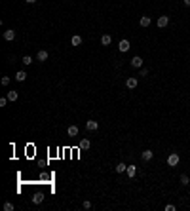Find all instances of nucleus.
I'll use <instances>...</instances> for the list:
<instances>
[{"label":"nucleus","instance_id":"nucleus-1","mask_svg":"<svg viewBox=\"0 0 190 211\" xmlns=\"http://www.w3.org/2000/svg\"><path fill=\"white\" fill-rule=\"evenodd\" d=\"M179 154L177 152H173V154H169L167 156V166H171V167H175V166H179Z\"/></svg>","mask_w":190,"mask_h":211},{"label":"nucleus","instance_id":"nucleus-2","mask_svg":"<svg viewBox=\"0 0 190 211\" xmlns=\"http://www.w3.org/2000/svg\"><path fill=\"white\" fill-rule=\"evenodd\" d=\"M156 25H158V29H166L167 25H169V17L167 15H160L158 21H156Z\"/></svg>","mask_w":190,"mask_h":211},{"label":"nucleus","instance_id":"nucleus-3","mask_svg":"<svg viewBox=\"0 0 190 211\" xmlns=\"http://www.w3.org/2000/svg\"><path fill=\"white\" fill-rule=\"evenodd\" d=\"M86 129H88V131H97V129H99V122H95V120H88V122H86Z\"/></svg>","mask_w":190,"mask_h":211},{"label":"nucleus","instance_id":"nucleus-4","mask_svg":"<svg viewBox=\"0 0 190 211\" xmlns=\"http://www.w3.org/2000/svg\"><path fill=\"white\" fill-rule=\"evenodd\" d=\"M125 86H127V89H135V88L139 86V80L135 78V76H131V78L125 80Z\"/></svg>","mask_w":190,"mask_h":211},{"label":"nucleus","instance_id":"nucleus-5","mask_svg":"<svg viewBox=\"0 0 190 211\" xmlns=\"http://www.w3.org/2000/svg\"><path fill=\"white\" fill-rule=\"evenodd\" d=\"M129 65H131V67H133V68H141V67H143V57H139V55H135V57H133V59H131V61H129Z\"/></svg>","mask_w":190,"mask_h":211},{"label":"nucleus","instance_id":"nucleus-6","mask_svg":"<svg viewBox=\"0 0 190 211\" xmlns=\"http://www.w3.org/2000/svg\"><path fill=\"white\" fill-rule=\"evenodd\" d=\"M48 57H49V53L46 52V50H40V52L36 53V61H40V63H44V61H48Z\"/></svg>","mask_w":190,"mask_h":211},{"label":"nucleus","instance_id":"nucleus-7","mask_svg":"<svg viewBox=\"0 0 190 211\" xmlns=\"http://www.w3.org/2000/svg\"><path fill=\"white\" fill-rule=\"evenodd\" d=\"M13 38H15V31H13V29H8V31H4V40L12 42Z\"/></svg>","mask_w":190,"mask_h":211},{"label":"nucleus","instance_id":"nucleus-8","mask_svg":"<svg viewBox=\"0 0 190 211\" xmlns=\"http://www.w3.org/2000/svg\"><path fill=\"white\" fill-rule=\"evenodd\" d=\"M78 131H80V129H78V126H69V128H67V133H69V137H76V135H78Z\"/></svg>","mask_w":190,"mask_h":211},{"label":"nucleus","instance_id":"nucleus-9","mask_svg":"<svg viewBox=\"0 0 190 211\" xmlns=\"http://www.w3.org/2000/svg\"><path fill=\"white\" fill-rule=\"evenodd\" d=\"M118 50L125 53L127 50H129V42H127V40H120V44H118Z\"/></svg>","mask_w":190,"mask_h":211},{"label":"nucleus","instance_id":"nucleus-10","mask_svg":"<svg viewBox=\"0 0 190 211\" xmlns=\"http://www.w3.org/2000/svg\"><path fill=\"white\" fill-rule=\"evenodd\" d=\"M125 173H127V177H131V179H133V177L137 175V166H127Z\"/></svg>","mask_w":190,"mask_h":211},{"label":"nucleus","instance_id":"nucleus-11","mask_svg":"<svg viewBox=\"0 0 190 211\" xmlns=\"http://www.w3.org/2000/svg\"><path fill=\"white\" fill-rule=\"evenodd\" d=\"M15 80L17 82H25V80H27V72L25 71H17L15 72Z\"/></svg>","mask_w":190,"mask_h":211},{"label":"nucleus","instance_id":"nucleus-12","mask_svg":"<svg viewBox=\"0 0 190 211\" xmlns=\"http://www.w3.org/2000/svg\"><path fill=\"white\" fill-rule=\"evenodd\" d=\"M88 148H91V141L89 139H82L80 141V150H88Z\"/></svg>","mask_w":190,"mask_h":211},{"label":"nucleus","instance_id":"nucleus-13","mask_svg":"<svg viewBox=\"0 0 190 211\" xmlns=\"http://www.w3.org/2000/svg\"><path fill=\"white\" fill-rule=\"evenodd\" d=\"M141 158L145 160V162H150V160L154 158V152H152V150H145V152L141 154Z\"/></svg>","mask_w":190,"mask_h":211},{"label":"nucleus","instance_id":"nucleus-14","mask_svg":"<svg viewBox=\"0 0 190 211\" xmlns=\"http://www.w3.org/2000/svg\"><path fill=\"white\" fill-rule=\"evenodd\" d=\"M110 42H112V36L110 34H103L101 36V44L103 46H110Z\"/></svg>","mask_w":190,"mask_h":211},{"label":"nucleus","instance_id":"nucleus-15","mask_svg":"<svg viewBox=\"0 0 190 211\" xmlns=\"http://www.w3.org/2000/svg\"><path fill=\"white\" fill-rule=\"evenodd\" d=\"M139 23H141V27H150V23H152V21H150V15H143Z\"/></svg>","mask_w":190,"mask_h":211},{"label":"nucleus","instance_id":"nucleus-16","mask_svg":"<svg viewBox=\"0 0 190 211\" xmlns=\"http://www.w3.org/2000/svg\"><path fill=\"white\" fill-rule=\"evenodd\" d=\"M70 44H72V46H82V36L74 34L72 38H70Z\"/></svg>","mask_w":190,"mask_h":211},{"label":"nucleus","instance_id":"nucleus-17","mask_svg":"<svg viewBox=\"0 0 190 211\" xmlns=\"http://www.w3.org/2000/svg\"><path fill=\"white\" fill-rule=\"evenodd\" d=\"M114 169H116V173H124L125 169H127V166H125L124 162H118V166L114 167Z\"/></svg>","mask_w":190,"mask_h":211},{"label":"nucleus","instance_id":"nucleus-18","mask_svg":"<svg viewBox=\"0 0 190 211\" xmlns=\"http://www.w3.org/2000/svg\"><path fill=\"white\" fill-rule=\"evenodd\" d=\"M6 97H8L10 101H17V97H19V93H17V92H13V89H12V92H8V95H6Z\"/></svg>","mask_w":190,"mask_h":211},{"label":"nucleus","instance_id":"nucleus-19","mask_svg":"<svg viewBox=\"0 0 190 211\" xmlns=\"http://www.w3.org/2000/svg\"><path fill=\"white\" fill-rule=\"evenodd\" d=\"M181 184L182 187H188L190 184V177L188 175H181Z\"/></svg>","mask_w":190,"mask_h":211},{"label":"nucleus","instance_id":"nucleus-20","mask_svg":"<svg viewBox=\"0 0 190 211\" xmlns=\"http://www.w3.org/2000/svg\"><path fill=\"white\" fill-rule=\"evenodd\" d=\"M42 200H44V198H42V194H34L33 196V203H36V205H38V203H42Z\"/></svg>","mask_w":190,"mask_h":211},{"label":"nucleus","instance_id":"nucleus-21","mask_svg":"<svg viewBox=\"0 0 190 211\" xmlns=\"http://www.w3.org/2000/svg\"><path fill=\"white\" fill-rule=\"evenodd\" d=\"M13 209H15V207H13L12 202H6V203H4V211H13Z\"/></svg>","mask_w":190,"mask_h":211},{"label":"nucleus","instance_id":"nucleus-22","mask_svg":"<svg viewBox=\"0 0 190 211\" xmlns=\"http://www.w3.org/2000/svg\"><path fill=\"white\" fill-rule=\"evenodd\" d=\"M21 63H23V65H31V63H33V57H29V55H25L23 59H21Z\"/></svg>","mask_w":190,"mask_h":211},{"label":"nucleus","instance_id":"nucleus-23","mask_svg":"<svg viewBox=\"0 0 190 211\" xmlns=\"http://www.w3.org/2000/svg\"><path fill=\"white\" fill-rule=\"evenodd\" d=\"M82 207H84V209H91V207H93V203L89 202V200H86V202L82 203Z\"/></svg>","mask_w":190,"mask_h":211},{"label":"nucleus","instance_id":"nucleus-24","mask_svg":"<svg viewBox=\"0 0 190 211\" xmlns=\"http://www.w3.org/2000/svg\"><path fill=\"white\" fill-rule=\"evenodd\" d=\"M0 82H2V86H8V84H10V76H2Z\"/></svg>","mask_w":190,"mask_h":211},{"label":"nucleus","instance_id":"nucleus-25","mask_svg":"<svg viewBox=\"0 0 190 211\" xmlns=\"http://www.w3.org/2000/svg\"><path fill=\"white\" fill-rule=\"evenodd\" d=\"M8 97H2V99H0V107H6V105H8Z\"/></svg>","mask_w":190,"mask_h":211},{"label":"nucleus","instance_id":"nucleus-26","mask_svg":"<svg viewBox=\"0 0 190 211\" xmlns=\"http://www.w3.org/2000/svg\"><path fill=\"white\" fill-rule=\"evenodd\" d=\"M139 74H141V76H148V68H143L141 67V72H139Z\"/></svg>","mask_w":190,"mask_h":211},{"label":"nucleus","instance_id":"nucleus-27","mask_svg":"<svg viewBox=\"0 0 190 211\" xmlns=\"http://www.w3.org/2000/svg\"><path fill=\"white\" fill-rule=\"evenodd\" d=\"M175 209H177V207L171 205V203H167V205H166V211H175Z\"/></svg>","mask_w":190,"mask_h":211},{"label":"nucleus","instance_id":"nucleus-28","mask_svg":"<svg viewBox=\"0 0 190 211\" xmlns=\"http://www.w3.org/2000/svg\"><path fill=\"white\" fill-rule=\"evenodd\" d=\"M184 2V6H190V0H182Z\"/></svg>","mask_w":190,"mask_h":211},{"label":"nucleus","instance_id":"nucleus-29","mask_svg":"<svg viewBox=\"0 0 190 211\" xmlns=\"http://www.w3.org/2000/svg\"><path fill=\"white\" fill-rule=\"evenodd\" d=\"M34 2H36V0H27V4H34Z\"/></svg>","mask_w":190,"mask_h":211}]
</instances>
